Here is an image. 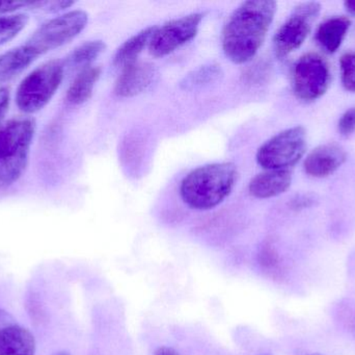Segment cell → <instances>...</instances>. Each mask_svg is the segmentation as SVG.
<instances>
[{
    "label": "cell",
    "mask_w": 355,
    "mask_h": 355,
    "mask_svg": "<svg viewBox=\"0 0 355 355\" xmlns=\"http://www.w3.org/2000/svg\"><path fill=\"white\" fill-rule=\"evenodd\" d=\"M35 340L28 329L12 324L0 329V355H35Z\"/></svg>",
    "instance_id": "cell-13"
},
{
    "label": "cell",
    "mask_w": 355,
    "mask_h": 355,
    "mask_svg": "<svg viewBox=\"0 0 355 355\" xmlns=\"http://www.w3.org/2000/svg\"><path fill=\"white\" fill-rule=\"evenodd\" d=\"M314 204V198L310 197L309 195L298 196L296 199H293L292 206L295 208H306Z\"/></svg>",
    "instance_id": "cell-26"
},
{
    "label": "cell",
    "mask_w": 355,
    "mask_h": 355,
    "mask_svg": "<svg viewBox=\"0 0 355 355\" xmlns=\"http://www.w3.org/2000/svg\"><path fill=\"white\" fill-rule=\"evenodd\" d=\"M272 0H248L242 2L227 19L221 35L225 56L234 64L252 60L266 39L277 13Z\"/></svg>",
    "instance_id": "cell-1"
},
{
    "label": "cell",
    "mask_w": 355,
    "mask_h": 355,
    "mask_svg": "<svg viewBox=\"0 0 355 355\" xmlns=\"http://www.w3.org/2000/svg\"><path fill=\"white\" fill-rule=\"evenodd\" d=\"M311 355H321V354H311Z\"/></svg>",
    "instance_id": "cell-30"
},
{
    "label": "cell",
    "mask_w": 355,
    "mask_h": 355,
    "mask_svg": "<svg viewBox=\"0 0 355 355\" xmlns=\"http://www.w3.org/2000/svg\"><path fill=\"white\" fill-rule=\"evenodd\" d=\"M10 316L8 314V313L4 312V311L0 310V329H4V327H10V325L14 324V323H10Z\"/></svg>",
    "instance_id": "cell-27"
},
{
    "label": "cell",
    "mask_w": 355,
    "mask_h": 355,
    "mask_svg": "<svg viewBox=\"0 0 355 355\" xmlns=\"http://www.w3.org/2000/svg\"><path fill=\"white\" fill-rule=\"evenodd\" d=\"M33 1H8L0 0V15L10 14L22 8H33Z\"/></svg>",
    "instance_id": "cell-24"
},
{
    "label": "cell",
    "mask_w": 355,
    "mask_h": 355,
    "mask_svg": "<svg viewBox=\"0 0 355 355\" xmlns=\"http://www.w3.org/2000/svg\"><path fill=\"white\" fill-rule=\"evenodd\" d=\"M157 75L151 63L135 62L123 68L114 85V93L120 97H135L145 92Z\"/></svg>",
    "instance_id": "cell-10"
},
{
    "label": "cell",
    "mask_w": 355,
    "mask_h": 355,
    "mask_svg": "<svg viewBox=\"0 0 355 355\" xmlns=\"http://www.w3.org/2000/svg\"><path fill=\"white\" fill-rule=\"evenodd\" d=\"M10 106V92L6 88H0V120L6 114Z\"/></svg>",
    "instance_id": "cell-25"
},
{
    "label": "cell",
    "mask_w": 355,
    "mask_h": 355,
    "mask_svg": "<svg viewBox=\"0 0 355 355\" xmlns=\"http://www.w3.org/2000/svg\"><path fill=\"white\" fill-rule=\"evenodd\" d=\"M306 151V131L294 126L273 135L257 152V163L265 170H289Z\"/></svg>",
    "instance_id": "cell-5"
},
{
    "label": "cell",
    "mask_w": 355,
    "mask_h": 355,
    "mask_svg": "<svg viewBox=\"0 0 355 355\" xmlns=\"http://www.w3.org/2000/svg\"><path fill=\"white\" fill-rule=\"evenodd\" d=\"M344 6H345L346 10H347L350 14L355 15V0H347V1H345V3H344Z\"/></svg>",
    "instance_id": "cell-29"
},
{
    "label": "cell",
    "mask_w": 355,
    "mask_h": 355,
    "mask_svg": "<svg viewBox=\"0 0 355 355\" xmlns=\"http://www.w3.org/2000/svg\"><path fill=\"white\" fill-rule=\"evenodd\" d=\"M320 10V3L315 1L304 2L294 8L273 38V49L277 58H286L304 44Z\"/></svg>",
    "instance_id": "cell-8"
},
{
    "label": "cell",
    "mask_w": 355,
    "mask_h": 355,
    "mask_svg": "<svg viewBox=\"0 0 355 355\" xmlns=\"http://www.w3.org/2000/svg\"><path fill=\"white\" fill-rule=\"evenodd\" d=\"M64 65L54 60L31 71L19 85L17 106L26 114L39 112L47 106L64 79Z\"/></svg>",
    "instance_id": "cell-4"
},
{
    "label": "cell",
    "mask_w": 355,
    "mask_h": 355,
    "mask_svg": "<svg viewBox=\"0 0 355 355\" xmlns=\"http://www.w3.org/2000/svg\"><path fill=\"white\" fill-rule=\"evenodd\" d=\"M202 19V13H192L157 26L148 46L150 53L155 58H164L176 51L196 38Z\"/></svg>",
    "instance_id": "cell-9"
},
{
    "label": "cell",
    "mask_w": 355,
    "mask_h": 355,
    "mask_svg": "<svg viewBox=\"0 0 355 355\" xmlns=\"http://www.w3.org/2000/svg\"><path fill=\"white\" fill-rule=\"evenodd\" d=\"M89 22V15L81 10H71L44 23L27 40L25 45L37 56L62 47L77 37Z\"/></svg>",
    "instance_id": "cell-6"
},
{
    "label": "cell",
    "mask_w": 355,
    "mask_h": 355,
    "mask_svg": "<svg viewBox=\"0 0 355 355\" xmlns=\"http://www.w3.org/2000/svg\"><path fill=\"white\" fill-rule=\"evenodd\" d=\"M35 131V123L31 119H14L0 126L1 185H12L24 172Z\"/></svg>",
    "instance_id": "cell-3"
},
{
    "label": "cell",
    "mask_w": 355,
    "mask_h": 355,
    "mask_svg": "<svg viewBox=\"0 0 355 355\" xmlns=\"http://www.w3.org/2000/svg\"><path fill=\"white\" fill-rule=\"evenodd\" d=\"M340 133L344 137H350L355 133V108L346 110L339 120L338 124Z\"/></svg>",
    "instance_id": "cell-22"
},
{
    "label": "cell",
    "mask_w": 355,
    "mask_h": 355,
    "mask_svg": "<svg viewBox=\"0 0 355 355\" xmlns=\"http://www.w3.org/2000/svg\"><path fill=\"white\" fill-rule=\"evenodd\" d=\"M156 28L157 26L147 27L125 41L114 54V65L125 68V67L137 62L139 54L147 46H149L152 35L155 33Z\"/></svg>",
    "instance_id": "cell-16"
},
{
    "label": "cell",
    "mask_w": 355,
    "mask_h": 355,
    "mask_svg": "<svg viewBox=\"0 0 355 355\" xmlns=\"http://www.w3.org/2000/svg\"><path fill=\"white\" fill-rule=\"evenodd\" d=\"M347 160V154L335 143L318 146L306 156L304 168L306 174L322 179L334 174Z\"/></svg>",
    "instance_id": "cell-11"
},
{
    "label": "cell",
    "mask_w": 355,
    "mask_h": 355,
    "mask_svg": "<svg viewBox=\"0 0 355 355\" xmlns=\"http://www.w3.org/2000/svg\"><path fill=\"white\" fill-rule=\"evenodd\" d=\"M352 21L345 16H336L327 19L319 25L316 31V41L320 47L329 53H335L345 40Z\"/></svg>",
    "instance_id": "cell-14"
},
{
    "label": "cell",
    "mask_w": 355,
    "mask_h": 355,
    "mask_svg": "<svg viewBox=\"0 0 355 355\" xmlns=\"http://www.w3.org/2000/svg\"><path fill=\"white\" fill-rule=\"evenodd\" d=\"M74 1L69 0H58V1H33V8L35 10H44L46 12L56 13L67 10L74 4Z\"/></svg>",
    "instance_id": "cell-23"
},
{
    "label": "cell",
    "mask_w": 355,
    "mask_h": 355,
    "mask_svg": "<svg viewBox=\"0 0 355 355\" xmlns=\"http://www.w3.org/2000/svg\"><path fill=\"white\" fill-rule=\"evenodd\" d=\"M155 355H180L176 350L168 346H162L156 350Z\"/></svg>",
    "instance_id": "cell-28"
},
{
    "label": "cell",
    "mask_w": 355,
    "mask_h": 355,
    "mask_svg": "<svg viewBox=\"0 0 355 355\" xmlns=\"http://www.w3.org/2000/svg\"><path fill=\"white\" fill-rule=\"evenodd\" d=\"M221 76H223V69H221L220 65L216 64V63H210V64L198 67V69L186 75L180 85L182 89L192 91V90L207 87V85L218 81Z\"/></svg>",
    "instance_id": "cell-19"
},
{
    "label": "cell",
    "mask_w": 355,
    "mask_h": 355,
    "mask_svg": "<svg viewBox=\"0 0 355 355\" xmlns=\"http://www.w3.org/2000/svg\"><path fill=\"white\" fill-rule=\"evenodd\" d=\"M341 81L347 91L355 93V52L345 53L340 60Z\"/></svg>",
    "instance_id": "cell-21"
},
{
    "label": "cell",
    "mask_w": 355,
    "mask_h": 355,
    "mask_svg": "<svg viewBox=\"0 0 355 355\" xmlns=\"http://www.w3.org/2000/svg\"><path fill=\"white\" fill-rule=\"evenodd\" d=\"M39 56L25 44L0 56V81L14 79L28 68Z\"/></svg>",
    "instance_id": "cell-15"
},
{
    "label": "cell",
    "mask_w": 355,
    "mask_h": 355,
    "mask_svg": "<svg viewBox=\"0 0 355 355\" xmlns=\"http://www.w3.org/2000/svg\"><path fill=\"white\" fill-rule=\"evenodd\" d=\"M237 179V167L233 163L205 165L184 177L180 185V196L190 208L212 210L232 193Z\"/></svg>",
    "instance_id": "cell-2"
},
{
    "label": "cell",
    "mask_w": 355,
    "mask_h": 355,
    "mask_svg": "<svg viewBox=\"0 0 355 355\" xmlns=\"http://www.w3.org/2000/svg\"><path fill=\"white\" fill-rule=\"evenodd\" d=\"M101 75L100 67H87L75 77L67 92L66 100L73 106L85 104L93 95L94 88Z\"/></svg>",
    "instance_id": "cell-17"
},
{
    "label": "cell",
    "mask_w": 355,
    "mask_h": 355,
    "mask_svg": "<svg viewBox=\"0 0 355 355\" xmlns=\"http://www.w3.org/2000/svg\"><path fill=\"white\" fill-rule=\"evenodd\" d=\"M331 73L327 60L315 52L300 56L292 69V85L298 99L312 102L322 97L331 85Z\"/></svg>",
    "instance_id": "cell-7"
},
{
    "label": "cell",
    "mask_w": 355,
    "mask_h": 355,
    "mask_svg": "<svg viewBox=\"0 0 355 355\" xmlns=\"http://www.w3.org/2000/svg\"><path fill=\"white\" fill-rule=\"evenodd\" d=\"M106 44L101 40H94L75 48L64 60V68L83 69L91 67L92 63L105 50Z\"/></svg>",
    "instance_id": "cell-18"
},
{
    "label": "cell",
    "mask_w": 355,
    "mask_h": 355,
    "mask_svg": "<svg viewBox=\"0 0 355 355\" xmlns=\"http://www.w3.org/2000/svg\"><path fill=\"white\" fill-rule=\"evenodd\" d=\"M28 16L26 14L0 16V46L14 39L26 26Z\"/></svg>",
    "instance_id": "cell-20"
},
{
    "label": "cell",
    "mask_w": 355,
    "mask_h": 355,
    "mask_svg": "<svg viewBox=\"0 0 355 355\" xmlns=\"http://www.w3.org/2000/svg\"><path fill=\"white\" fill-rule=\"evenodd\" d=\"M291 183L290 170H265L250 181L248 191L254 198L268 199L285 193Z\"/></svg>",
    "instance_id": "cell-12"
}]
</instances>
